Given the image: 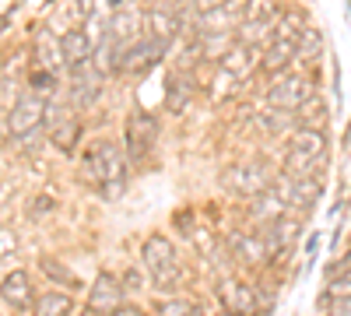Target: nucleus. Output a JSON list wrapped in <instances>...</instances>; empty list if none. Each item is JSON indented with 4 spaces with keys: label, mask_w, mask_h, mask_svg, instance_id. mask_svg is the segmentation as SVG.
I'll list each match as a JSON object with an SVG mask.
<instances>
[{
    "label": "nucleus",
    "mask_w": 351,
    "mask_h": 316,
    "mask_svg": "<svg viewBox=\"0 0 351 316\" xmlns=\"http://www.w3.org/2000/svg\"><path fill=\"white\" fill-rule=\"evenodd\" d=\"M116 316H148V313H141L134 306H123V309H116Z\"/></svg>",
    "instance_id": "b1692460"
},
{
    "label": "nucleus",
    "mask_w": 351,
    "mask_h": 316,
    "mask_svg": "<svg viewBox=\"0 0 351 316\" xmlns=\"http://www.w3.org/2000/svg\"><path fill=\"white\" fill-rule=\"evenodd\" d=\"M232 250H236L243 260H250V264H260V260L271 256V246H267V239L260 236V228L256 232H236L232 236Z\"/></svg>",
    "instance_id": "aec40b11"
},
{
    "label": "nucleus",
    "mask_w": 351,
    "mask_h": 316,
    "mask_svg": "<svg viewBox=\"0 0 351 316\" xmlns=\"http://www.w3.org/2000/svg\"><path fill=\"white\" fill-rule=\"evenodd\" d=\"M43 127H46V99L21 95L11 106V112H8V134L14 141H28V137H36Z\"/></svg>",
    "instance_id": "1a4fd4ad"
},
{
    "label": "nucleus",
    "mask_w": 351,
    "mask_h": 316,
    "mask_svg": "<svg viewBox=\"0 0 351 316\" xmlns=\"http://www.w3.org/2000/svg\"><path fill=\"white\" fill-rule=\"evenodd\" d=\"M271 183L274 180H271V172H267V165H263V162H243V165H232L225 172V186L243 193V197H260Z\"/></svg>",
    "instance_id": "f8f14e48"
},
{
    "label": "nucleus",
    "mask_w": 351,
    "mask_h": 316,
    "mask_svg": "<svg viewBox=\"0 0 351 316\" xmlns=\"http://www.w3.org/2000/svg\"><path fill=\"white\" fill-rule=\"evenodd\" d=\"M267 102H271L274 112H281V117H295V112L309 109V102H316V88H313V81L306 74L288 71V74L271 81Z\"/></svg>",
    "instance_id": "39448f33"
},
{
    "label": "nucleus",
    "mask_w": 351,
    "mask_h": 316,
    "mask_svg": "<svg viewBox=\"0 0 351 316\" xmlns=\"http://www.w3.org/2000/svg\"><path fill=\"white\" fill-rule=\"evenodd\" d=\"M74 313V299L67 292H46L36 299V316H71Z\"/></svg>",
    "instance_id": "412c9836"
},
{
    "label": "nucleus",
    "mask_w": 351,
    "mask_h": 316,
    "mask_svg": "<svg viewBox=\"0 0 351 316\" xmlns=\"http://www.w3.org/2000/svg\"><path fill=\"white\" fill-rule=\"evenodd\" d=\"M165 106H169V112H183L186 106H190V99H193V92H197V81L190 77V71H172L169 74V81H165Z\"/></svg>",
    "instance_id": "6ab92c4d"
},
{
    "label": "nucleus",
    "mask_w": 351,
    "mask_h": 316,
    "mask_svg": "<svg viewBox=\"0 0 351 316\" xmlns=\"http://www.w3.org/2000/svg\"><path fill=\"white\" fill-rule=\"evenodd\" d=\"M141 260L144 267H148L152 281H155V289L162 292H172L176 284H180L183 271H180V253H176V246L169 243V236H148L141 246Z\"/></svg>",
    "instance_id": "20e7f679"
},
{
    "label": "nucleus",
    "mask_w": 351,
    "mask_h": 316,
    "mask_svg": "<svg viewBox=\"0 0 351 316\" xmlns=\"http://www.w3.org/2000/svg\"><path fill=\"white\" fill-rule=\"evenodd\" d=\"M306 14L302 11H285L278 18V25L271 28V36H267V49H263L260 56V71L263 74H288V67L299 60V49H302V36H306Z\"/></svg>",
    "instance_id": "f03ea898"
},
{
    "label": "nucleus",
    "mask_w": 351,
    "mask_h": 316,
    "mask_svg": "<svg viewBox=\"0 0 351 316\" xmlns=\"http://www.w3.org/2000/svg\"><path fill=\"white\" fill-rule=\"evenodd\" d=\"M243 21V4H200L193 11V32L200 42H208L215 36H228L232 28H239Z\"/></svg>",
    "instance_id": "0eeeda50"
},
{
    "label": "nucleus",
    "mask_w": 351,
    "mask_h": 316,
    "mask_svg": "<svg viewBox=\"0 0 351 316\" xmlns=\"http://www.w3.org/2000/svg\"><path fill=\"white\" fill-rule=\"evenodd\" d=\"M155 141H158V120L152 117V112H144V109H134L127 117V127H123V145H127L130 162L148 158L152 148H155Z\"/></svg>",
    "instance_id": "6e6552de"
},
{
    "label": "nucleus",
    "mask_w": 351,
    "mask_h": 316,
    "mask_svg": "<svg viewBox=\"0 0 351 316\" xmlns=\"http://www.w3.org/2000/svg\"><path fill=\"white\" fill-rule=\"evenodd\" d=\"M158 313H162V316H200V309H197L193 302H183V299H169V302H162Z\"/></svg>",
    "instance_id": "5701e85b"
},
{
    "label": "nucleus",
    "mask_w": 351,
    "mask_h": 316,
    "mask_svg": "<svg viewBox=\"0 0 351 316\" xmlns=\"http://www.w3.org/2000/svg\"><path fill=\"white\" fill-rule=\"evenodd\" d=\"M221 302L232 316H260L267 309V299L260 295L256 284H246V281H225L221 284Z\"/></svg>",
    "instance_id": "9b49d317"
},
{
    "label": "nucleus",
    "mask_w": 351,
    "mask_h": 316,
    "mask_svg": "<svg viewBox=\"0 0 351 316\" xmlns=\"http://www.w3.org/2000/svg\"><path fill=\"white\" fill-rule=\"evenodd\" d=\"M92 313H102V316H116V309H123V284L116 274L102 271L92 284V295H88V306Z\"/></svg>",
    "instance_id": "ddd939ff"
},
{
    "label": "nucleus",
    "mask_w": 351,
    "mask_h": 316,
    "mask_svg": "<svg viewBox=\"0 0 351 316\" xmlns=\"http://www.w3.org/2000/svg\"><path fill=\"white\" fill-rule=\"evenodd\" d=\"M39 267H43V271H46V274H49L53 281H64V284H77V278H74V274H71V271H67V267H64L60 260H53V256H43V260H39Z\"/></svg>",
    "instance_id": "4be33fe9"
},
{
    "label": "nucleus",
    "mask_w": 351,
    "mask_h": 316,
    "mask_svg": "<svg viewBox=\"0 0 351 316\" xmlns=\"http://www.w3.org/2000/svg\"><path fill=\"white\" fill-rule=\"evenodd\" d=\"M144 21H148L152 28V39L165 42L180 36V28H183V8L180 4H152L148 11H144Z\"/></svg>",
    "instance_id": "2eb2a0df"
},
{
    "label": "nucleus",
    "mask_w": 351,
    "mask_h": 316,
    "mask_svg": "<svg viewBox=\"0 0 351 316\" xmlns=\"http://www.w3.org/2000/svg\"><path fill=\"white\" fill-rule=\"evenodd\" d=\"M256 67H260L256 49L246 46V42H232V46L221 53V64H218V81H215L218 95H221V92L232 95L239 84H246V77H250Z\"/></svg>",
    "instance_id": "423d86ee"
},
{
    "label": "nucleus",
    "mask_w": 351,
    "mask_h": 316,
    "mask_svg": "<svg viewBox=\"0 0 351 316\" xmlns=\"http://www.w3.org/2000/svg\"><path fill=\"white\" fill-rule=\"evenodd\" d=\"M81 180L92 190H99L106 200L120 197L127 190V155H123V148L116 145V141H106V137L92 141L81 155Z\"/></svg>",
    "instance_id": "f257e3e1"
},
{
    "label": "nucleus",
    "mask_w": 351,
    "mask_h": 316,
    "mask_svg": "<svg viewBox=\"0 0 351 316\" xmlns=\"http://www.w3.org/2000/svg\"><path fill=\"white\" fill-rule=\"evenodd\" d=\"M165 42H158V39H152V36H141L127 53H123V60H120V71L123 74H144V71H152L162 56H165Z\"/></svg>",
    "instance_id": "4468645a"
},
{
    "label": "nucleus",
    "mask_w": 351,
    "mask_h": 316,
    "mask_svg": "<svg viewBox=\"0 0 351 316\" xmlns=\"http://www.w3.org/2000/svg\"><path fill=\"white\" fill-rule=\"evenodd\" d=\"M99 92H102V77L92 71V64L71 74V109H88L99 99Z\"/></svg>",
    "instance_id": "f3484780"
},
{
    "label": "nucleus",
    "mask_w": 351,
    "mask_h": 316,
    "mask_svg": "<svg viewBox=\"0 0 351 316\" xmlns=\"http://www.w3.org/2000/svg\"><path fill=\"white\" fill-rule=\"evenodd\" d=\"M0 295H4V302L14 306V309L36 306V289H32V278H28V271H11L4 281H0Z\"/></svg>",
    "instance_id": "a211bd4d"
},
{
    "label": "nucleus",
    "mask_w": 351,
    "mask_h": 316,
    "mask_svg": "<svg viewBox=\"0 0 351 316\" xmlns=\"http://www.w3.org/2000/svg\"><path fill=\"white\" fill-rule=\"evenodd\" d=\"M92 56H95V42H92V36H88L84 28H71V32L60 36V60L71 71L88 67V64H92Z\"/></svg>",
    "instance_id": "dca6fc26"
},
{
    "label": "nucleus",
    "mask_w": 351,
    "mask_h": 316,
    "mask_svg": "<svg viewBox=\"0 0 351 316\" xmlns=\"http://www.w3.org/2000/svg\"><path fill=\"white\" fill-rule=\"evenodd\" d=\"M46 130H49V141L64 155H74L81 141V120L74 117L71 106H46Z\"/></svg>",
    "instance_id": "9d476101"
},
{
    "label": "nucleus",
    "mask_w": 351,
    "mask_h": 316,
    "mask_svg": "<svg viewBox=\"0 0 351 316\" xmlns=\"http://www.w3.org/2000/svg\"><path fill=\"white\" fill-rule=\"evenodd\" d=\"M327 165V137L316 127H302L291 134L285 151V176L291 180H316Z\"/></svg>",
    "instance_id": "7ed1b4c3"
}]
</instances>
